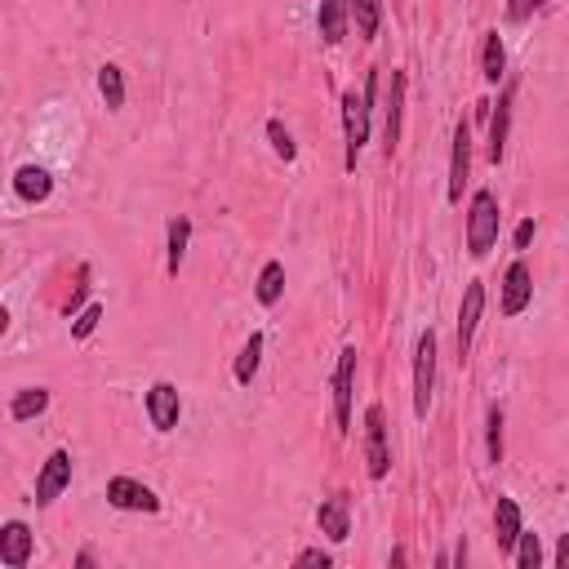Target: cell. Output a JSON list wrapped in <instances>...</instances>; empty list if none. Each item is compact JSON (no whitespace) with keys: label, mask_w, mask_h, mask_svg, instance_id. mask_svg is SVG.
I'll return each instance as SVG.
<instances>
[{"label":"cell","mask_w":569,"mask_h":569,"mask_svg":"<svg viewBox=\"0 0 569 569\" xmlns=\"http://www.w3.org/2000/svg\"><path fill=\"white\" fill-rule=\"evenodd\" d=\"M494 241H498V201L494 192H476L472 214H467V249H472V258H485Z\"/></svg>","instance_id":"1"},{"label":"cell","mask_w":569,"mask_h":569,"mask_svg":"<svg viewBox=\"0 0 569 569\" xmlns=\"http://www.w3.org/2000/svg\"><path fill=\"white\" fill-rule=\"evenodd\" d=\"M365 467L374 481H383L392 472V449H387V418L383 405H369L365 409Z\"/></svg>","instance_id":"2"},{"label":"cell","mask_w":569,"mask_h":569,"mask_svg":"<svg viewBox=\"0 0 569 569\" xmlns=\"http://www.w3.org/2000/svg\"><path fill=\"white\" fill-rule=\"evenodd\" d=\"M432 387H436V334L427 329L414 347V414L427 418L432 409Z\"/></svg>","instance_id":"3"},{"label":"cell","mask_w":569,"mask_h":569,"mask_svg":"<svg viewBox=\"0 0 569 569\" xmlns=\"http://www.w3.org/2000/svg\"><path fill=\"white\" fill-rule=\"evenodd\" d=\"M343 134H347V169H356V156L369 143V94H356V89L343 94Z\"/></svg>","instance_id":"4"},{"label":"cell","mask_w":569,"mask_h":569,"mask_svg":"<svg viewBox=\"0 0 569 569\" xmlns=\"http://www.w3.org/2000/svg\"><path fill=\"white\" fill-rule=\"evenodd\" d=\"M67 485H72V454H67V449H54V454L45 458L41 476H36V507H49Z\"/></svg>","instance_id":"5"},{"label":"cell","mask_w":569,"mask_h":569,"mask_svg":"<svg viewBox=\"0 0 569 569\" xmlns=\"http://www.w3.org/2000/svg\"><path fill=\"white\" fill-rule=\"evenodd\" d=\"M107 503L121 507V512H147V516L161 512V498L147 485L129 481V476H112V481H107Z\"/></svg>","instance_id":"6"},{"label":"cell","mask_w":569,"mask_h":569,"mask_svg":"<svg viewBox=\"0 0 569 569\" xmlns=\"http://www.w3.org/2000/svg\"><path fill=\"white\" fill-rule=\"evenodd\" d=\"M352 387H356V347H343L338 374H334V418L343 432L352 427Z\"/></svg>","instance_id":"7"},{"label":"cell","mask_w":569,"mask_h":569,"mask_svg":"<svg viewBox=\"0 0 569 569\" xmlns=\"http://www.w3.org/2000/svg\"><path fill=\"white\" fill-rule=\"evenodd\" d=\"M178 414H183V401H178V387L174 383H156L147 392V418H152L156 432H174Z\"/></svg>","instance_id":"8"},{"label":"cell","mask_w":569,"mask_h":569,"mask_svg":"<svg viewBox=\"0 0 569 569\" xmlns=\"http://www.w3.org/2000/svg\"><path fill=\"white\" fill-rule=\"evenodd\" d=\"M467 169H472V129L467 121H458L454 129V156H449V201H463V187H467Z\"/></svg>","instance_id":"9"},{"label":"cell","mask_w":569,"mask_h":569,"mask_svg":"<svg viewBox=\"0 0 569 569\" xmlns=\"http://www.w3.org/2000/svg\"><path fill=\"white\" fill-rule=\"evenodd\" d=\"M481 312H485V285L472 281L463 289V307H458V356H467L476 338V325H481Z\"/></svg>","instance_id":"10"},{"label":"cell","mask_w":569,"mask_h":569,"mask_svg":"<svg viewBox=\"0 0 569 569\" xmlns=\"http://www.w3.org/2000/svg\"><path fill=\"white\" fill-rule=\"evenodd\" d=\"M32 561V529L23 521H9L0 529V565L5 569H23Z\"/></svg>","instance_id":"11"},{"label":"cell","mask_w":569,"mask_h":569,"mask_svg":"<svg viewBox=\"0 0 569 569\" xmlns=\"http://www.w3.org/2000/svg\"><path fill=\"white\" fill-rule=\"evenodd\" d=\"M534 298V276H529L525 263H512L503 276V316H521Z\"/></svg>","instance_id":"12"},{"label":"cell","mask_w":569,"mask_h":569,"mask_svg":"<svg viewBox=\"0 0 569 569\" xmlns=\"http://www.w3.org/2000/svg\"><path fill=\"white\" fill-rule=\"evenodd\" d=\"M401 107H405V72H392V89H387V121H383V147L387 156L401 143Z\"/></svg>","instance_id":"13"},{"label":"cell","mask_w":569,"mask_h":569,"mask_svg":"<svg viewBox=\"0 0 569 569\" xmlns=\"http://www.w3.org/2000/svg\"><path fill=\"white\" fill-rule=\"evenodd\" d=\"M347 18H352V0H321V14H316V27H321V41L338 45L347 36Z\"/></svg>","instance_id":"14"},{"label":"cell","mask_w":569,"mask_h":569,"mask_svg":"<svg viewBox=\"0 0 569 569\" xmlns=\"http://www.w3.org/2000/svg\"><path fill=\"white\" fill-rule=\"evenodd\" d=\"M512 98H516V85H507L503 89V98H498V112H494V121H489V161H503V152H507V129H512Z\"/></svg>","instance_id":"15"},{"label":"cell","mask_w":569,"mask_h":569,"mask_svg":"<svg viewBox=\"0 0 569 569\" xmlns=\"http://www.w3.org/2000/svg\"><path fill=\"white\" fill-rule=\"evenodd\" d=\"M494 538L503 552H512L516 538H521V507H516V498H498L494 507Z\"/></svg>","instance_id":"16"},{"label":"cell","mask_w":569,"mask_h":569,"mask_svg":"<svg viewBox=\"0 0 569 569\" xmlns=\"http://www.w3.org/2000/svg\"><path fill=\"white\" fill-rule=\"evenodd\" d=\"M14 192L23 196V201L41 205V201H49V192H54V178H49L41 165H23V169L14 174Z\"/></svg>","instance_id":"17"},{"label":"cell","mask_w":569,"mask_h":569,"mask_svg":"<svg viewBox=\"0 0 569 569\" xmlns=\"http://www.w3.org/2000/svg\"><path fill=\"white\" fill-rule=\"evenodd\" d=\"M316 525H321V534H329L334 543H343V538L352 534V525H347V503H343V498H329V503H321V512H316Z\"/></svg>","instance_id":"18"},{"label":"cell","mask_w":569,"mask_h":569,"mask_svg":"<svg viewBox=\"0 0 569 569\" xmlns=\"http://www.w3.org/2000/svg\"><path fill=\"white\" fill-rule=\"evenodd\" d=\"M503 67H507V54H503V41L498 32H485V45H481V76L489 85L503 81Z\"/></svg>","instance_id":"19"},{"label":"cell","mask_w":569,"mask_h":569,"mask_svg":"<svg viewBox=\"0 0 569 569\" xmlns=\"http://www.w3.org/2000/svg\"><path fill=\"white\" fill-rule=\"evenodd\" d=\"M45 405H49V392H45V387H27V392L14 396V405H9V418H14V423H27V418L45 414Z\"/></svg>","instance_id":"20"},{"label":"cell","mask_w":569,"mask_h":569,"mask_svg":"<svg viewBox=\"0 0 569 569\" xmlns=\"http://www.w3.org/2000/svg\"><path fill=\"white\" fill-rule=\"evenodd\" d=\"M352 18H356V32L365 41H374L378 23H383V0H352Z\"/></svg>","instance_id":"21"},{"label":"cell","mask_w":569,"mask_h":569,"mask_svg":"<svg viewBox=\"0 0 569 569\" xmlns=\"http://www.w3.org/2000/svg\"><path fill=\"white\" fill-rule=\"evenodd\" d=\"M258 361H263V334H249L245 352L236 356V383H241V387H249V383H254V374H258Z\"/></svg>","instance_id":"22"},{"label":"cell","mask_w":569,"mask_h":569,"mask_svg":"<svg viewBox=\"0 0 569 569\" xmlns=\"http://www.w3.org/2000/svg\"><path fill=\"white\" fill-rule=\"evenodd\" d=\"M281 294H285V267L281 263H267L263 276H258V303L272 307V303H281Z\"/></svg>","instance_id":"23"},{"label":"cell","mask_w":569,"mask_h":569,"mask_svg":"<svg viewBox=\"0 0 569 569\" xmlns=\"http://www.w3.org/2000/svg\"><path fill=\"white\" fill-rule=\"evenodd\" d=\"M187 241H192V223H187V218H174V223H169V272L183 267Z\"/></svg>","instance_id":"24"},{"label":"cell","mask_w":569,"mask_h":569,"mask_svg":"<svg viewBox=\"0 0 569 569\" xmlns=\"http://www.w3.org/2000/svg\"><path fill=\"white\" fill-rule=\"evenodd\" d=\"M98 89H103V98H107V107H121L125 103V76H121V67L116 63H107L103 72H98Z\"/></svg>","instance_id":"25"},{"label":"cell","mask_w":569,"mask_h":569,"mask_svg":"<svg viewBox=\"0 0 569 569\" xmlns=\"http://www.w3.org/2000/svg\"><path fill=\"white\" fill-rule=\"evenodd\" d=\"M489 463H503V405H489Z\"/></svg>","instance_id":"26"},{"label":"cell","mask_w":569,"mask_h":569,"mask_svg":"<svg viewBox=\"0 0 569 569\" xmlns=\"http://www.w3.org/2000/svg\"><path fill=\"white\" fill-rule=\"evenodd\" d=\"M538 561H543V547H538V534H525L516 538V565L521 569H538Z\"/></svg>","instance_id":"27"},{"label":"cell","mask_w":569,"mask_h":569,"mask_svg":"<svg viewBox=\"0 0 569 569\" xmlns=\"http://www.w3.org/2000/svg\"><path fill=\"white\" fill-rule=\"evenodd\" d=\"M267 138H272V147H276V156H281V161H294V156H298L294 138H289V129L281 121H267Z\"/></svg>","instance_id":"28"},{"label":"cell","mask_w":569,"mask_h":569,"mask_svg":"<svg viewBox=\"0 0 569 569\" xmlns=\"http://www.w3.org/2000/svg\"><path fill=\"white\" fill-rule=\"evenodd\" d=\"M98 321H103V307H85V312L81 316H76V325H72V338H89V334H94V329H98Z\"/></svg>","instance_id":"29"},{"label":"cell","mask_w":569,"mask_h":569,"mask_svg":"<svg viewBox=\"0 0 569 569\" xmlns=\"http://www.w3.org/2000/svg\"><path fill=\"white\" fill-rule=\"evenodd\" d=\"M538 5H543V0H512V5H507V18H512V23H525Z\"/></svg>","instance_id":"30"},{"label":"cell","mask_w":569,"mask_h":569,"mask_svg":"<svg viewBox=\"0 0 569 569\" xmlns=\"http://www.w3.org/2000/svg\"><path fill=\"white\" fill-rule=\"evenodd\" d=\"M298 565H321V569H325L329 556L321 552V547H307V552H298Z\"/></svg>","instance_id":"31"},{"label":"cell","mask_w":569,"mask_h":569,"mask_svg":"<svg viewBox=\"0 0 569 569\" xmlns=\"http://www.w3.org/2000/svg\"><path fill=\"white\" fill-rule=\"evenodd\" d=\"M529 241H534V223H529V218H525V223L516 227V249H525Z\"/></svg>","instance_id":"32"},{"label":"cell","mask_w":569,"mask_h":569,"mask_svg":"<svg viewBox=\"0 0 569 569\" xmlns=\"http://www.w3.org/2000/svg\"><path fill=\"white\" fill-rule=\"evenodd\" d=\"M556 565L569 569V534H561V547H556Z\"/></svg>","instance_id":"33"}]
</instances>
